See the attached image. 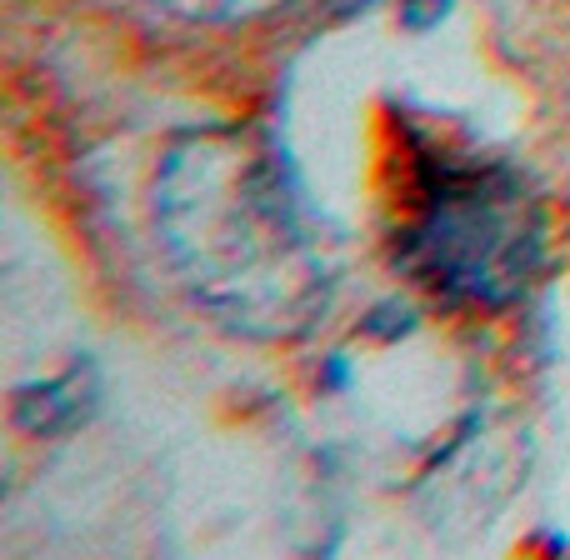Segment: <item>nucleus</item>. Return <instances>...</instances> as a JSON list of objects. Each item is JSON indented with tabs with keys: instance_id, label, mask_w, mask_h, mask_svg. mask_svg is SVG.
I'll use <instances>...</instances> for the list:
<instances>
[{
	"instance_id": "f03ea898",
	"label": "nucleus",
	"mask_w": 570,
	"mask_h": 560,
	"mask_svg": "<svg viewBox=\"0 0 570 560\" xmlns=\"http://www.w3.org/2000/svg\"><path fill=\"white\" fill-rule=\"evenodd\" d=\"M546 256V216L525 180L501 160L431 150L415 170L401 261L435 295L471 305L521 301Z\"/></svg>"
},
{
	"instance_id": "20e7f679",
	"label": "nucleus",
	"mask_w": 570,
	"mask_h": 560,
	"mask_svg": "<svg viewBox=\"0 0 570 560\" xmlns=\"http://www.w3.org/2000/svg\"><path fill=\"white\" fill-rule=\"evenodd\" d=\"M445 16H451V0H405L401 6V20L411 30H431V26H441Z\"/></svg>"
},
{
	"instance_id": "7ed1b4c3",
	"label": "nucleus",
	"mask_w": 570,
	"mask_h": 560,
	"mask_svg": "<svg viewBox=\"0 0 570 560\" xmlns=\"http://www.w3.org/2000/svg\"><path fill=\"white\" fill-rule=\"evenodd\" d=\"M90 405H96V385H90L80 371H66L60 381L20 391L16 395V421L26 425L30 435H56V431H70L76 421H86Z\"/></svg>"
},
{
	"instance_id": "f257e3e1",
	"label": "nucleus",
	"mask_w": 570,
	"mask_h": 560,
	"mask_svg": "<svg viewBox=\"0 0 570 560\" xmlns=\"http://www.w3.org/2000/svg\"><path fill=\"white\" fill-rule=\"evenodd\" d=\"M166 246L186 281L226 315L291 331L321 301V250L295 220L276 166L256 150L190 140L160 186Z\"/></svg>"
}]
</instances>
